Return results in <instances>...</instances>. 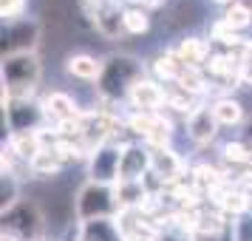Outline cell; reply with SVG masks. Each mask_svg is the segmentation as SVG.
<instances>
[{
    "instance_id": "cell-1",
    "label": "cell",
    "mask_w": 252,
    "mask_h": 241,
    "mask_svg": "<svg viewBox=\"0 0 252 241\" xmlns=\"http://www.w3.org/2000/svg\"><path fill=\"white\" fill-rule=\"evenodd\" d=\"M145 63L133 54H111L102 60V74L96 80V94L108 105L127 103L136 82L145 80Z\"/></svg>"
},
{
    "instance_id": "cell-2",
    "label": "cell",
    "mask_w": 252,
    "mask_h": 241,
    "mask_svg": "<svg viewBox=\"0 0 252 241\" xmlns=\"http://www.w3.org/2000/svg\"><path fill=\"white\" fill-rule=\"evenodd\" d=\"M0 77H3V94L6 97H12V100H34L40 77H43V66H40L37 51L3 57Z\"/></svg>"
},
{
    "instance_id": "cell-3",
    "label": "cell",
    "mask_w": 252,
    "mask_h": 241,
    "mask_svg": "<svg viewBox=\"0 0 252 241\" xmlns=\"http://www.w3.org/2000/svg\"><path fill=\"white\" fill-rule=\"evenodd\" d=\"M74 216H77V221L119 218L122 216V207H119V199H116V187L88 179L77 190V196H74Z\"/></svg>"
},
{
    "instance_id": "cell-4",
    "label": "cell",
    "mask_w": 252,
    "mask_h": 241,
    "mask_svg": "<svg viewBox=\"0 0 252 241\" xmlns=\"http://www.w3.org/2000/svg\"><path fill=\"white\" fill-rule=\"evenodd\" d=\"M0 221H3V233H12L20 241H43L46 236V216L32 199H20L14 207L3 210Z\"/></svg>"
},
{
    "instance_id": "cell-5",
    "label": "cell",
    "mask_w": 252,
    "mask_h": 241,
    "mask_svg": "<svg viewBox=\"0 0 252 241\" xmlns=\"http://www.w3.org/2000/svg\"><path fill=\"white\" fill-rule=\"evenodd\" d=\"M3 122L9 128V134H37L46 125V111L43 103L34 100H12L3 94Z\"/></svg>"
},
{
    "instance_id": "cell-6",
    "label": "cell",
    "mask_w": 252,
    "mask_h": 241,
    "mask_svg": "<svg viewBox=\"0 0 252 241\" xmlns=\"http://www.w3.org/2000/svg\"><path fill=\"white\" fill-rule=\"evenodd\" d=\"M37 46H40V23L34 17H20L12 23H3V34H0L3 57L29 54V51H37Z\"/></svg>"
},
{
    "instance_id": "cell-7",
    "label": "cell",
    "mask_w": 252,
    "mask_h": 241,
    "mask_svg": "<svg viewBox=\"0 0 252 241\" xmlns=\"http://www.w3.org/2000/svg\"><path fill=\"white\" fill-rule=\"evenodd\" d=\"M125 128L130 134L142 137V142L148 148H170L173 142V122L161 111L159 114H139V111H133L125 119Z\"/></svg>"
},
{
    "instance_id": "cell-8",
    "label": "cell",
    "mask_w": 252,
    "mask_h": 241,
    "mask_svg": "<svg viewBox=\"0 0 252 241\" xmlns=\"http://www.w3.org/2000/svg\"><path fill=\"white\" fill-rule=\"evenodd\" d=\"M119 168H122V142H102L88 156V179L99 184H119Z\"/></svg>"
},
{
    "instance_id": "cell-9",
    "label": "cell",
    "mask_w": 252,
    "mask_h": 241,
    "mask_svg": "<svg viewBox=\"0 0 252 241\" xmlns=\"http://www.w3.org/2000/svg\"><path fill=\"white\" fill-rule=\"evenodd\" d=\"M150 173L164 184V190L170 184L187 179V162L182 159V153L173 148H150Z\"/></svg>"
},
{
    "instance_id": "cell-10",
    "label": "cell",
    "mask_w": 252,
    "mask_h": 241,
    "mask_svg": "<svg viewBox=\"0 0 252 241\" xmlns=\"http://www.w3.org/2000/svg\"><path fill=\"white\" fill-rule=\"evenodd\" d=\"M150 173V148L145 142H122L119 182H145Z\"/></svg>"
},
{
    "instance_id": "cell-11",
    "label": "cell",
    "mask_w": 252,
    "mask_h": 241,
    "mask_svg": "<svg viewBox=\"0 0 252 241\" xmlns=\"http://www.w3.org/2000/svg\"><path fill=\"white\" fill-rule=\"evenodd\" d=\"M167 97H170V91H164L159 80L145 77L142 82L133 85V91L127 97V105L133 111H139V114H159L161 108L167 105Z\"/></svg>"
},
{
    "instance_id": "cell-12",
    "label": "cell",
    "mask_w": 252,
    "mask_h": 241,
    "mask_svg": "<svg viewBox=\"0 0 252 241\" xmlns=\"http://www.w3.org/2000/svg\"><path fill=\"white\" fill-rule=\"evenodd\" d=\"M88 14H91L96 32L108 40H116V37L125 34V23H122V14L125 9H119V0H108V3H99V6H88Z\"/></svg>"
},
{
    "instance_id": "cell-13",
    "label": "cell",
    "mask_w": 252,
    "mask_h": 241,
    "mask_svg": "<svg viewBox=\"0 0 252 241\" xmlns=\"http://www.w3.org/2000/svg\"><path fill=\"white\" fill-rule=\"evenodd\" d=\"M218 128L221 125H218L216 114H213V105H198L193 114L187 116V137H190V142L198 145V148L216 142Z\"/></svg>"
},
{
    "instance_id": "cell-14",
    "label": "cell",
    "mask_w": 252,
    "mask_h": 241,
    "mask_svg": "<svg viewBox=\"0 0 252 241\" xmlns=\"http://www.w3.org/2000/svg\"><path fill=\"white\" fill-rule=\"evenodd\" d=\"M43 111H46V119L51 125H65V122H80L82 111L77 108V103L71 100L65 91H51L43 97Z\"/></svg>"
},
{
    "instance_id": "cell-15",
    "label": "cell",
    "mask_w": 252,
    "mask_h": 241,
    "mask_svg": "<svg viewBox=\"0 0 252 241\" xmlns=\"http://www.w3.org/2000/svg\"><path fill=\"white\" fill-rule=\"evenodd\" d=\"M77 241H127V236L119 218H94V221H80Z\"/></svg>"
},
{
    "instance_id": "cell-16",
    "label": "cell",
    "mask_w": 252,
    "mask_h": 241,
    "mask_svg": "<svg viewBox=\"0 0 252 241\" xmlns=\"http://www.w3.org/2000/svg\"><path fill=\"white\" fill-rule=\"evenodd\" d=\"M173 54L182 60L184 66H190V69H204V63L210 60L213 48H210V43L201 40V37H184L182 43L173 48Z\"/></svg>"
},
{
    "instance_id": "cell-17",
    "label": "cell",
    "mask_w": 252,
    "mask_h": 241,
    "mask_svg": "<svg viewBox=\"0 0 252 241\" xmlns=\"http://www.w3.org/2000/svg\"><path fill=\"white\" fill-rule=\"evenodd\" d=\"M65 71H68L71 77H77V80H85V82H96L99 80V74H102V60H96L94 54H71L65 60Z\"/></svg>"
},
{
    "instance_id": "cell-18",
    "label": "cell",
    "mask_w": 252,
    "mask_h": 241,
    "mask_svg": "<svg viewBox=\"0 0 252 241\" xmlns=\"http://www.w3.org/2000/svg\"><path fill=\"white\" fill-rule=\"evenodd\" d=\"M6 150H9L17 162L32 165V159L43 150V142H40L37 134H9V145H6Z\"/></svg>"
},
{
    "instance_id": "cell-19",
    "label": "cell",
    "mask_w": 252,
    "mask_h": 241,
    "mask_svg": "<svg viewBox=\"0 0 252 241\" xmlns=\"http://www.w3.org/2000/svg\"><path fill=\"white\" fill-rule=\"evenodd\" d=\"M148 196H150V190L145 182H119L116 184V199H119L122 213L142 210V205L148 202Z\"/></svg>"
},
{
    "instance_id": "cell-20",
    "label": "cell",
    "mask_w": 252,
    "mask_h": 241,
    "mask_svg": "<svg viewBox=\"0 0 252 241\" xmlns=\"http://www.w3.org/2000/svg\"><path fill=\"white\" fill-rule=\"evenodd\" d=\"M63 168H65V159L60 156V150L57 148H43L34 159H32L29 173L37 176V179H46V176H57Z\"/></svg>"
},
{
    "instance_id": "cell-21",
    "label": "cell",
    "mask_w": 252,
    "mask_h": 241,
    "mask_svg": "<svg viewBox=\"0 0 252 241\" xmlns=\"http://www.w3.org/2000/svg\"><path fill=\"white\" fill-rule=\"evenodd\" d=\"M184 69H187V66H184V63H182L179 57H176L173 51H164V54H159V57L150 63V71H153V74H156L159 80L173 82V85L179 82V77L184 74Z\"/></svg>"
},
{
    "instance_id": "cell-22",
    "label": "cell",
    "mask_w": 252,
    "mask_h": 241,
    "mask_svg": "<svg viewBox=\"0 0 252 241\" xmlns=\"http://www.w3.org/2000/svg\"><path fill=\"white\" fill-rule=\"evenodd\" d=\"M213 114H216L218 125H241L244 122V105L235 97H218L213 103Z\"/></svg>"
},
{
    "instance_id": "cell-23",
    "label": "cell",
    "mask_w": 252,
    "mask_h": 241,
    "mask_svg": "<svg viewBox=\"0 0 252 241\" xmlns=\"http://www.w3.org/2000/svg\"><path fill=\"white\" fill-rule=\"evenodd\" d=\"M122 23H125V34L142 37L150 32V12L148 9H136V6H127L122 14Z\"/></svg>"
},
{
    "instance_id": "cell-24",
    "label": "cell",
    "mask_w": 252,
    "mask_h": 241,
    "mask_svg": "<svg viewBox=\"0 0 252 241\" xmlns=\"http://www.w3.org/2000/svg\"><path fill=\"white\" fill-rule=\"evenodd\" d=\"M221 156L232 168H252V148L247 142H224Z\"/></svg>"
},
{
    "instance_id": "cell-25",
    "label": "cell",
    "mask_w": 252,
    "mask_h": 241,
    "mask_svg": "<svg viewBox=\"0 0 252 241\" xmlns=\"http://www.w3.org/2000/svg\"><path fill=\"white\" fill-rule=\"evenodd\" d=\"M20 202V176L17 173H0V207L9 210Z\"/></svg>"
},
{
    "instance_id": "cell-26",
    "label": "cell",
    "mask_w": 252,
    "mask_h": 241,
    "mask_svg": "<svg viewBox=\"0 0 252 241\" xmlns=\"http://www.w3.org/2000/svg\"><path fill=\"white\" fill-rule=\"evenodd\" d=\"M221 20L229 26V29H235V32H244V29H250L252 26V12L244 6V3H232V6H227L224 9V14H221Z\"/></svg>"
},
{
    "instance_id": "cell-27",
    "label": "cell",
    "mask_w": 252,
    "mask_h": 241,
    "mask_svg": "<svg viewBox=\"0 0 252 241\" xmlns=\"http://www.w3.org/2000/svg\"><path fill=\"white\" fill-rule=\"evenodd\" d=\"M26 12V0H0V14H3V23H12L20 20Z\"/></svg>"
},
{
    "instance_id": "cell-28",
    "label": "cell",
    "mask_w": 252,
    "mask_h": 241,
    "mask_svg": "<svg viewBox=\"0 0 252 241\" xmlns=\"http://www.w3.org/2000/svg\"><path fill=\"white\" fill-rule=\"evenodd\" d=\"M232 236H235V241H252V213L232 221Z\"/></svg>"
},
{
    "instance_id": "cell-29",
    "label": "cell",
    "mask_w": 252,
    "mask_h": 241,
    "mask_svg": "<svg viewBox=\"0 0 252 241\" xmlns=\"http://www.w3.org/2000/svg\"><path fill=\"white\" fill-rule=\"evenodd\" d=\"M156 241H195L190 233H184V230H179V227H164L156 236Z\"/></svg>"
},
{
    "instance_id": "cell-30",
    "label": "cell",
    "mask_w": 252,
    "mask_h": 241,
    "mask_svg": "<svg viewBox=\"0 0 252 241\" xmlns=\"http://www.w3.org/2000/svg\"><path fill=\"white\" fill-rule=\"evenodd\" d=\"M241 85H252V66L250 63L241 66Z\"/></svg>"
},
{
    "instance_id": "cell-31",
    "label": "cell",
    "mask_w": 252,
    "mask_h": 241,
    "mask_svg": "<svg viewBox=\"0 0 252 241\" xmlns=\"http://www.w3.org/2000/svg\"><path fill=\"white\" fill-rule=\"evenodd\" d=\"M241 60H244V63H250V66H252V40L247 43V48H244V54H241Z\"/></svg>"
},
{
    "instance_id": "cell-32",
    "label": "cell",
    "mask_w": 252,
    "mask_h": 241,
    "mask_svg": "<svg viewBox=\"0 0 252 241\" xmlns=\"http://www.w3.org/2000/svg\"><path fill=\"white\" fill-rule=\"evenodd\" d=\"M130 6H136V9H148V0H125Z\"/></svg>"
},
{
    "instance_id": "cell-33",
    "label": "cell",
    "mask_w": 252,
    "mask_h": 241,
    "mask_svg": "<svg viewBox=\"0 0 252 241\" xmlns=\"http://www.w3.org/2000/svg\"><path fill=\"white\" fill-rule=\"evenodd\" d=\"M247 145H250V148H252V122H250V125H247Z\"/></svg>"
},
{
    "instance_id": "cell-34",
    "label": "cell",
    "mask_w": 252,
    "mask_h": 241,
    "mask_svg": "<svg viewBox=\"0 0 252 241\" xmlns=\"http://www.w3.org/2000/svg\"><path fill=\"white\" fill-rule=\"evenodd\" d=\"M213 3H221V6L227 9V6H232V3H235V0H213Z\"/></svg>"
},
{
    "instance_id": "cell-35",
    "label": "cell",
    "mask_w": 252,
    "mask_h": 241,
    "mask_svg": "<svg viewBox=\"0 0 252 241\" xmlns=\"http://www.w3.org/2000/svg\"><path fill=\"white\" fill-rule=\"evenodd\" d=\"M127 241H156V239H150V236H139V239H127Z\"/></svg>"
},
{
    "instance_id": "cell-36",
    "label": "cell",
    "mask_w": 252,
    "mask_h": 241,
    "mask_svg": "<svg viewBox=\"0 0 252 241\" xmlns=\"http://www.w3.org/2000/svg\"><path fill=\"white\" fill-rule=\"evenodd\" d=\"M238 3H244V6H247V9L252 12V0H238Z\"/></svg>"
}]
</instances>
